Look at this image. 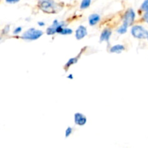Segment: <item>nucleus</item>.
<instances>
[{"label":"nucleus","instance_id":"1","mask_svg":"<svg viewBox=\"0 0 148 148\" xmlns=\"http://www.w3.org/2000/svg\"><path fill=\"white\" fill-rule=\"evenodd\" d=\"M38 6L43 12L47 13L54 12L56 4L53 0H39Z\"/></svg>","mask_w":148,"mask_h":148},{"label":"nucleus","instance_id":"2","mask_svg":"<svg viewBox=\"0 0 148 148\" xmlns=\"http://www.w3.org/2000/svg\"><path fill=\"white\" fill-rule=\"evenodd\" d=\"M43 35V32L40 30H36L34 28H30L23 35L22 38L26 40H36L39 38Z\"/></svg>","mask_w":148,"mask_h":148},{"label":"nucleus","instance_id":"3","mask_svg":"<svg viewBox=\"0 0 148 148\" xmlns=\"http://www.w3.org/2000/svg\"><path fill=\"white\" fill-rule=\"evenodd\" d=\"M132 34L137 38H146L148 37V31L142 26H134L132 28Z\"/></svg>","mask_w":148,"mask_h":148},{"label":"nucleus","instance_id":"4","mask_svg":"<svg viewBox=\"0 0 148 148\" xmlns=\"http://www.w3.org/2000/svg\"><path fill=\"white\" fill-rule=\"evenodd\" d=\"M64 23H59L57 20H55L53 25L47 29V34L52 35L54 34L55 33H60L62 29L64 28Z\"/></svg>","mask_w":148,"mask_h":148},{"label":"nucleus","instance_id":"5","mask_svg":"<svg viewBox=\"0 0 148 148\" xmlns=\"http://www.w3.org/2000/svg\"><path fill=\"white\" fill-rule=\"evenodd\" d=\"M134 17H135V14H134V10L130 9L127 12L125 13V15H124V25L129 27L130 25H131L132 24V23L134 22Z\"/></svg>","mask_w":148,"mask_h":148},{"label":"nucleus","instance_id":"6","mask_svg":"<svg viewBox=\"0 0 148 148\" xmlns=\"http://www.w3.org/2000/svg\"><path fill=\"white\" fill-rule=\"evenodd\" d=\"M87 121L86 117L80 113H77L75 115V122L79 126L85 125Z\"/></svg>","mask_w":148,"mask_h":148},{"label":"nucleus","instance_id":"7","mask_svg":"<svg viewBox=\"0 0 148 148\" xmlns=\"http://www.w3.org/2000/svg\"><path fill=\"white\" fill-rule=\"evenodd\" d=\"M87 35V29L84 26H79L76 30V38L77 39L79 40L82 39V38L85 37Z\"/></svg>","mask_w":148,"mask_h":148},{"label":"nucleus","instance_id":"8","mask_svg":"<svg viewBox=\"0 0 148 148\" xmlns=\"http://www.w3.org/2000/svg\"><path fill=\"white\" fill-rule=\"evenodd\" d=\"M111 35V32L108 29H106L103 31L102 34L101 36V40L103 41V40H106V41H108L109 40V38Z\"/></svg>","mask_w":148,"mask_h":148},{"label":"nucleus","instance_id":"9","mask_svg":"<svg viewBox=\"0 0 148 148\" xmlns=\"http://www.w3.org/2000/svg\"><path fill=\"white\" fill-rule=\"evenodd\" d=\"M100 20V16L97 14H93L89 17V23L90 25H94Z\"/></svg>","mask_w":148,"mask_h":148},{"label":"nucleus","instance_id":"10","mask_svg":"<svg viewBox=\"0 0 148 148\" xmlns=\"http://www.w3.org/2000/svg\"><path fill=\"white\" fill-rule=\"evenodd\" d=\"M124 50V46L122 45H116L111 49V51L114 53H120Z\"/></svg>","mask_w":148,"mask_h":148},{"label":"nucleus","instance_id":"11","mask_svg":"<svg viewBox=\"0 0 148 148\" xmlns=\"http://www.w3.org/2000/svg\"><path fill=\"white\" fill-rule=\"evenodd\" d=\"M91 0H82V3H81V9H85L88 7L90 4Z\"/></svg>","mask_w":148,"mask_h":148},{"label":"nucleus","instance_id":"12","mask_svg":"<svg viewBox=\"0 0 148 148\" xmlns=\"http://www.w3.org/2000/svg\"><path fill=\"white\" fill-rule=\"evenodd\" d=\"M77 62V58H72V59H69V60L68 61L67 63H66V67L68 68L69 66H70V65L73 64H75V63H76Z\"/></svg>","mask_w":148,"mask_h":148},{"label":"nucleus","instance_id":"13","mask_svg":"<svg viewBox=\"0 0 148 148\" xmlns=\"http://www.w3.org/2000/svg\"><path fill=\"white\" fill-rule=\"evenodd\" d=\"M72 33V30L69 28H63L61 31L60 34L63 35H67V34H71Z\"/></svg>","mask_w":148,"mask_h":148},{"label":"nucleus","instance_id":"14","mask_svg":"<svg viewBox=\"0 0 148 148\" xmlns=\"http://www.w3.org/2000/svg\"><path fill=\"white\" fill-rule=\"evenodd\" d=\"M127 27H127V26H125V25H121V27H120V28L118 30V32L119 33H121V34H123V33H125L126 31H127Z\"/></svg>","mask_w":148,"mask_h":148},{"label":"nucleus","instance_id":"15","mask_svg":"<svg viewBox=\"0 0 148 148\" xmlns=\"http://www.w3.org/2000/svg\"><path fill=\"white\" fill-rule=\"evenodd\" d=\"M142 9H143L144 11L148 12V0H145V1L143 2V5H142Z\"/></svg>","mask_w":148,"mask_h":148},{"label":"nucleus","instance_id":"16","mask_svg":"<svg viewBox=\"0 0 148 148\" xmlns=\"http://www.w3.org/2000/svg\"><path fill=\"white\" fill-rule=\"evenodd\" d=\"M72 128H71V127H68L67 130H66V137H68L69 135H70L71 133H72Z\"/></svg>","mask_w":148,"mask_h":148},{"label":"nucleus","instance_id":"17","mask_svg":"<svg viewBox=\"0 0 148 148\" xmlns=\"http://www.w3.org/2000/svg\"><path fill=\"white\" fill-rule=\"evenodd\" d=\"M21 30H22L21 27H17V28H16L15 30H14V34H17V33H20V32H21Z\"/></svg>","mask_w":148,"mask_h":148},{"label":"nucleus","instance_id":"18","mask_svg":"<svg viewBox=\"0 0 148 148\" xmlns=\"http://www.w3.org/2000/svg\"><path fill=\"white\" fill-rule=\"evenodd\" d=\"M20 0H6V1L8 3H11V4H13V3H16L18 2Z\"/></svg>","mask_w":148,"mask_h":148},{"label":"nucleus","instance_id":"19","mask_svg":"<svg viewBox=\"0 0 148 148\" xmlns=\"http://www.w3.org/2000/svg\"><path fill=\"white\" fill-rule=\"evenodd\" d=\"M144 20L148 23V12H146V13L144 15Z\"/></svg>","mask_w":148,"mask_h":148},{"label":"nucleus","instance_id":"20","mask_svg":"<svg viewBox=\"0 0 148 148\" xmlns=\"http://www.w3.org/2000/svg\"><path fill=\"white\" fill-rule=\"evenodd\" d=\"M38 25H40V26H43V25H44V23H40V22H39Z\"/></svg>","mask_w":148,"mask_h":148},{"label":"nucleus","instance_id":"21","mask_svg":"<svg viewBox=\"0 0 148 148\" xmlns=\"http://www.w3.org/2000/svg\"><path fill=\"white\" fill-rule=\"evenodd\" d=\"M68 78H70L71 79H73V77H72V75H69V76H68Z\"/></svg>","mask_w":148,"mask_h":148},{"label":"nucleus","instance_id":"22","mask_svg":"<svg viewBox=\"0 0 148 148\" xmlns=\"http://www.w3.org/2000/svg\"><path fill=\"white\" fill-rule=\"evenodd\" d=\"M147 38H148V37H147Z\"/></svg>","mask_w":148,"mask_h":148}]
</instances>
